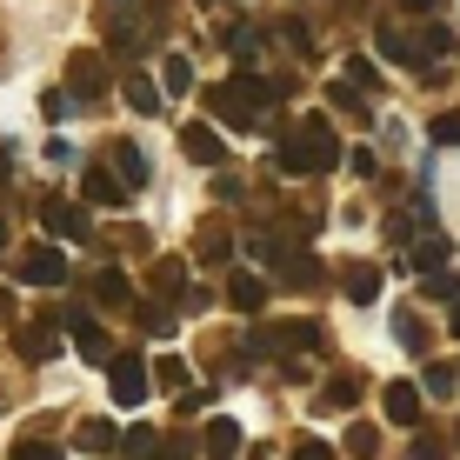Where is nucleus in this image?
I'll use <instances>...</instances> for the list:
<instances>
[{"label":"nucleus","mask_w":460,"mask_h":460,"mask_svg":"<svg viewBox=\"0 0 460 460\" xmlns=\"http://www.w3.org/2000/svg\"><path fill=\"white\" fill-rule=\"evenodd\" d=\"M54 327H60V321H27V327H21V334H13V354H21V360H34V367H47V360H54V354H60V341H54Z\"/></svg>","instance_id":"obj_7"},{"label":"nucleus","mask_w":460,"mask_h":460,"mask_svg":"<svg viewBox=\"0 0 460 460\" xmlns=\"http://www.w3.org/2000/svg\"><path fill=\"white\" fill-rule=\"evenodd\" d=\"M341 161H347V173H360V181H367V173H374V154H367V147H354V154H341Z\"/></svg>","instance_id":"obj_37"},{"label":"nucleus","mask_w":460,"mask_h":460,"mask_svg":"<svg viewBox=\"0 0 460 460\" xmlns=\"http://www.w3.org/2000/svg\"><path fill=\"white\" fill-rule=\"evenodd\" d=\"M127 107H134V114H161V87L147 81V74H127Z\"/></svg>","instance_id":"obj_23"},{"label":"nucleus","mask_w":460,"mask_h":460,"mask_svg":"<svg viewBox=\"0 0 460 460\" xmlns=\"http://www.w3.org/2000/svg\"><path fill=\"white\" fill-rule=\"evenodd\" d=\"M187 87H194V60H187V54H167V60H161V93H187Z\"/></svg>","instance_id":"obj_24"},{"label":"nucleus","mask_w":460,"mask_h":460,"mask_svg":"<svg viewBox=\"0 0 460 460\" xmlns=\"http://www.w3.org/2000/svg\"><path fill=\"white\" fill-rule=\"evenodd\" d=\"M280 40H288L294 54H307V47H314V34H307V27H300V21H280Z\"/></svg>","instance_id":"obj_34"},{"label":"nucleus","mask_w":460,"mask_h":460,"mask_svg":"<svg viewBox=\"0 0 460 460\" xmlns=\"http://www.w3.org/2000/svg\"><path fill=\"white\" fill-rule=\"evenodd\" d=\"M0 321H13V300L7 294H0Z\"/></svg>","instance_id":"obj_39"},{"label":"nucleus","mask_w":460,"mask_h":460,"mask_svg":"<svg viewBox=\"0 0 460 460\" xmlns=\"http://www.w3.org/2000/svg\"><path fill=\"white\" fill-rule=\"evenodd\" d=\"M420 294L427 300H460V280L447 274V267H434V274H420Z\"/></svg>","instance_id":"obj_27"},{"label":"nucleus","mask_w":460,"mask_h":460,"mask_svg":"<svg viewBox=\"0 0 460 460\" xmlns=\"http://www.w3.org/2000/svg\"><path fill=\"white\" fill-rule=\"evenodd\" d=\"M280 280H288L294 294H314V288L327 280V267L314 261V253H288V261H280Z\"/></svg>","instance_id":"obj_14"},{"label":"nucleus","mask_w":460,"mask_h":460,"mask_svg":"<svg viewBox=\"0 0 460 460\" xmlns=\"http://www.w3.org/2000/svg\"><path fill=\"white\" fill-rule=\"evenodd\" d=\"M394 341H401L407 354H427V321H420L414 307H401V314H394Z\"/></svg>","instance_id":"obj_21"},{"label":"nucleus","mask_w":460,"mask_h":460,"mask_svg":"<svg viewBox=\"0 0 460 460\" xmlns=\"http://www.w3.org/2000/svg\"><path fill=\"white\" fill-rule=\"evenodd\" d=\"M107 87H114V74H107V54L81 47V54L67 60V93H74V101H101Z\"/></svg>","instance_id":"obj_4"},{"label":"nucleus","mask_w":460,"mask_h":460,"mask_svg":"<svg viewBox=\"0 0 460 460\" xmlns=\"http://www.w3.org/2000/svg\"><path fill=\"white\" fill-rule=\"evenodd\" d=\"M208 460H241V427L234 420H208Z\"/></svg>","instance_id":"obj_20"},{"label":"nucleus","mask_w":460,"mask_h":460,"mask_svg":"<svg viewBox=\"0 0 460 460\" xmlns=\"http://www.w3.org/2000/svg\"><path fill=\"white\" fill-rule=\"evenodd\" d=\"M454 387H460V367H447V360H434V367H427V394H434V401H447Z\"/></svg>","instance_id":"obj_28"},{"label":"nucleus","mask_w":460,"mask_h":460,"mask_svg":"<svg viewBox=\"0 0 460 460\" xmlns=\"http://www.w3.org/2000/svg\"><path fill=\"white\" fill-rule=\"evenodd\" d=\"M267 294H274V288H267L261 274H247V267H241V274H227V307H234V314H261Z\"/></svg>","instance_id":"obj_11"},{"label":"nucleus","mask_w":460,"mask_h":460,"mask_svg":"<svg viewBox=\"0 0 460 460\" xmlns=\"http://www.w3.org/2000/svg\"><path fill=\"white\" fill-rule=\"evenodd\" d=\"M341 454H347V460H374V454H380V427L354 420V427H347V440H341Z\"/></svg>","instance_id":"obj_22"},{"label":"nucleus","mask_w":460,"mask_h":460,"mask_svg":"<svg viewBox=\"0 0 460 460\" xmlns=\"http://www.w3.org/2000/svg\"><path fill=\"white\" fill-rule=\"evenodd\" d=\"M74 447L93 454V460H107V454H120V434H114V420H81V427H74Z\"/></svg>","instance_id":"obj_13"},{"label":"nucleus","mask_w":460,"mask_h":460,"mask_svg":"<svg viewBox=\"0 0 460 460\" xmlns=\"http://www.w3.org/2000/svg\"><path fill=\"white\" fill-rule=\"evenodd\" d=\"M341 294L354 300V307L380 300V267H367V261H347V267H341Z\"/></svg>","instance_id":"obj_12"},{"label":"nucleus","mask_w":460,"mask_h":460,"mask_svg":"<svg viewBox=\"0 0 460 460\" xmlns=\"http://www.w3.org/2000/svg\"><path fill=\"white\" fill-rule=\"evenodd\" d=\"M0 253H7V227H0Z\"/></svg>","instance_id":"obj_40"},{"label":"nucleus","mask_w":460,"mask_h":460,"mask_svg":"<svg viewBox=\"0 0 460 460\" xmlns=\"http://www.w3.org/2000/svg\"><path fill=\"white\" fill-rule=\"evenodd\" d=\"M134 314H140V327H154V334H167V327H173L161 307H134Z\"/></svg>","instance_id":"obj_38"},{"label":"nucleus","mask_w":460,"mask_h":460,"mask_svg":"<svg viewBox=\"0 0 460 460\" xmlns=\"http://www.w3.org/2000/svg\"><path fill=\"white\" fill-rule=\"evenodd\" d=\"M40 227H47V234H60V241H93V220L74 208V200H60V194H47V200H40Z\"/></svg>","instance_id":"obj_6"},{"label":"nucleus","mask_w":460,"mask_h":460,"mask_svg":"<svg viewBox=\"0 0 460 460\" xmlns=\"http://www.w3.org/2000/svg\"><path fill=\"white\" fill-rule=\"evenodd\" d=\"M414 460H447V440L440 434H414Z\"/></svg>","instance_id":"obj_33"},{"label":"nucleus","mask_w":460,"mask_h":460,"mask_svg":"<svg viewBox=\"0 0 460 460\" xmlns=\"http://www.w3.org/2000/svg\"><path fill=\"white\" fill-rule=\"evenodd\" d=\"M294 460H334V447L327 440H294Z\"/></svg>","instance_id":"obj_36"},{"label":"nucleus","mask_w":460,"mask_h":460,"mask_svg":"<svg viewBox=\"0 0 460 460\" xmlns=\"http://www.w3.org/2000/svg\"><path fill=\"white\" fill-rule=\"evenodd\" d=\"M280 167H288V173H334V167H341V140H334V127H327L321 114L300 120L294 134L280 140Z\"/></svg>","instance_id":"obj_1"},{"label":"nucleus","mask_w":460,"mask_h":460,"mask_svg":"<svg viewBox=\"0 0 460 460\" xmlns=\"http://www.w3.org/2000/svg\"><path fill=\"white\" fill-rule=\"evenodd\" d=\"M120 454L127 460H161V434H154V427H134V434H120Z\"/></svg>","instance_id":"obj_25"},{"label":"nucleus","mask_w":460,"mask_h":460,"mask_svg":"<svg viewBox=\"0 0 460 460\" xmlns=\"http://www.w3.org/2000/svg\"><path fill=\"white\" fill-rule=\"evenodd\" d=\"M154 294L181 300V261H161V267H154Z\"/></svg>","instance_id":"obj_29"},{"label":"nucleus","mask_w":460,"mask_h":460,"mask_svg":"<svg viewBox=\"0 0 460 460\" xmlns=\"http://www.w3.org/2000/svg\"><path fill=\"white\" fill-rule=\"evenodd\" d=\"M154 380H161V387H187L194 374H187V360H154Z\"/></svg>","instance_id":"obj_31"},{"label":"nucleus","mask_w":460,"mask_h":460,"mask_svg":"<svg viewBox=\"0 0 460 460\" xmlns=\"http://www.w3.org/2000/svg\"><path fill=\"white\" fill-rule=\"evenodd\" d=\"M447 253H454L447 234H427V241L407 247V267H414V274H434V267H447Z\"/></svg>","instance_id":"obj_18"},{"label":"nucleus","mask_w":460,"mask_h":460,"mask_svg":"<svg viewBox=\"0 0 460 460\" xmlns=\"http://www.w3.org/2000/svg\"><path fill=\"white\" fill-rule=\"evenodd\" d=\"M253 354H294V347H314L327 354V327L321 321H280V327H253Z\"/></svg>","instance_id":"obj_2"},{"label":"nucleus","mask_w":460,"mask_h":460,"mask_svg":"<svg viewBox=\"0 0 460 460\" xmlns=\"http://www.w3.org/2000/svg\"><path fill=\"white\" fill-rule=\"evenodd\" d=\"M454 334H460V307H454Z\"/></svg>","instance_id":"obj_41"},{"label":"nucleus","mask_w":460,"mask_h":460,"mask_svg":"<svg viewBox=\"0 0 460 460\" xmlns=\"http://www.w3.org/2000/svg\"><path fill=\"white\" fill-rule=\"evenodd\" d=\"M87 288H93V300H101V307H134V288H127V274H120V267H101V274H93Z\"/></svg>","instance_id":"obj_17"},{"label":"nucleus","mask_w":460,"mask_h":460,"mask_svg":"<svg viewBox=\"0 0 460 460\" xmlns=\"http://www.w3.org/2000/svg\"><path fill=\"white\" fill-rule=\"evenodd\" d=\"M13 460H60V447H54V440H21Z\"/></svg>","instance_id":"obj_32"},{"label":"nucleus","mask_w":460,"mask_h":460,"mask_svg":"<svg viewBox=\"0 0 460 460\" xmlns=\"http://www.w3.org/2000/svg\"><path fill=\"white\" fill-rule=\"evenodd\" d=\"M327 101H334L341 114H367V101H360V87H347V81H341V87H327Z\"/></svg>","instance_id":"obj_30"},{"label":"nucleus","mask_w":460,"mask_h":460,"mask_svg":"<svg viewBox=\"0 0 460 460\" xmlns=\"http://www.w3.org/2000/svg\"><path fill=\"white\" fill-rule=\"evenodd\" d=\"M81 194L93 200V208H127V200H134V187L120 181L114 167H87V181H81Z\"/></svg>","instance_id":"obj_9"},{"label":"nucleus","mask_w":460,"mask_h":460,"mask_svg":"<svg viewBox=\"0 0 460 460\" xmlns=\"http://www.w3.org/2000/svg\"><path fill=\"white\" fill-rule=\"evenodd\" d=\"M380 414L394 427H414L420 420V387L414 380H387V387H380Z\"/></svg>","instance_id":"obj_8"},{"label":"nucleus","mask_w":460,"mask_h":460,"mask_svg":"<svg viewBox=\"0 0 460 460\" xmlns=\"http://www.w3.org/2000/svg\"><path fill=\"white\" fill-rule=\"evenodd\" d=\"M194 253H200V267H227V261H234V234L220 227V220H208V227H200V241H194Z\"/></svg>","instance_id":"obj_15"},{"label":"nucleus","mask_w":460,"mask_h":460,"mask_svg":"<svg viewBox=\"0 0 460 460\" xmlns=\"http://www.w3.org/2000/svg\"><path fill=\"white\" fill-rule=\"evenodd\" d=\"M74 347H81V360H87V367H107V360H114V347H107L101 327H81V334H74Z\"/></svg>","instance_id":"obj_26"},{"label":"nucleus","mask_w":460,"mask_h":460,"mask_svg":"<svg viewBox=\"0 0 460 460\" xmlns=\"http://www.w3.org/2000/svg\"><path fill=\"white\" fill-rule=\"evenodd\" d=\"M434 140H440V147H460V114H440L434 120Z\"/></svg>","instance_id":"obj_35"},{"label":"nucleus","mask_w":460,"mask_h":460,"mask_svg":"<svg viewBox=\"0 0 460 460\" xmlns=\"http://www.w3.org/2000/svg\"><path fill=\"white\" fill-rule=\"evenodd\" d=\"M107 161H114V173H120L127 187H134V194L147 187V154H140L134 140H114V154H107Z\"/></svg>","instance_id":"obj_16"},{"label":"nucleus","mask_w":460,"mask_h":460,"mask_svg":"<svg viewBox=\"0 0 460 460\" xmlns=\"http://www.w3.org/2000/svg\"><path fill=\"white\" fill-rule=\"evenodd\" d=\"M181 154H187V161H200V167H220V161H227V140H220L214 134V127H181Z\"/></svg>","instance_id":"obj_10"},{"label":"nucleus","mask_w":460,"mask_h":460,"mask_svg":"<svg viewBox=\"0 0 460 460\" xmlns=\"http://www.w3.org/2000/svg\"><path fill=\"white\" fill-rule=\"evenodd\" d=\"M13 274H21L27 288H60V280H67V253L60 247H27L21 261H13Z\"/></svg>","instance_id":"obj_5"},{"label":"nucleus","mask_w":460,"mask_h":460,"mask_svg":"<svg viewBox=\"0 0 460 460\" xmlns=\"http://www.w3.org/2000/svg\"><path fill=\"white\" fill-rule=\"evenodd\" d=\"M147 380H154V367H147L140 354H114V360H107V387H114L120 407H140V401H147Z\"/></svg>","instance_id":"obj_3"},{"label":"nucleus","mask_w":460,"mask_h":460,"mask_svg":"<svg viewBox=\"0 0 460 460\" xmlns=\"http://www.w3.org/2000/svg\"><path fill=\"white\" fill-rule=\"evenodd\" d=\"M360 387H367V374H334L321 387V407H334V414H347V407L360 401Z\"/></svg>","instance_id":"obj_19"}]
</instances>
